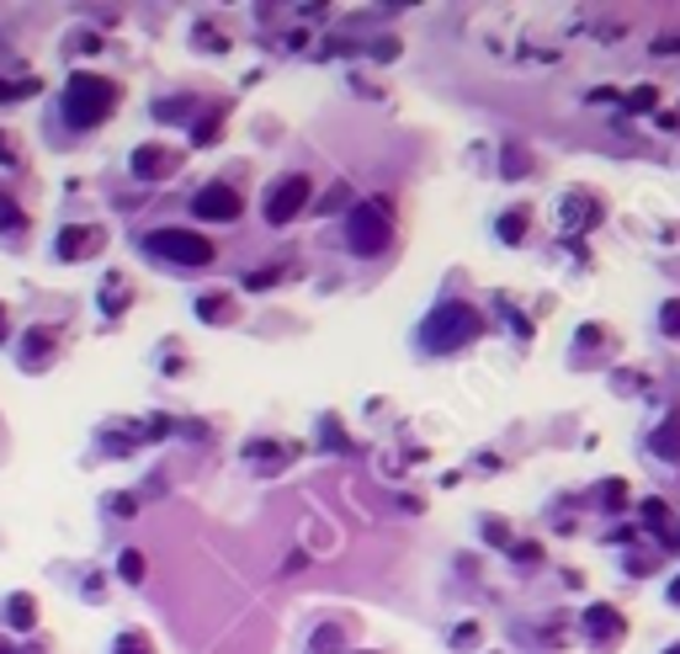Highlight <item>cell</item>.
<instances>
[{"label": "cell", "mask_w": 680, "mask_h": 654, "mask_svg": "<svg viewBox=\"0 0 680 654\" xmlns=\"http://www.w3.org/2000/svg\"><path fill=\"white\" fill-rule=\"evenodd\" d=\"M654 447L664 453V458H680V415H670V420H664V432L654 436Z\"/></svg>", "instance_id": "obj_14"}, {"label": "cell", "mask_w": 680, "mask_h": 654, "mask_svg": "<svg viewBox=\"0 0 680 654\" xmlns=\"http://www.w3.org/2000/svg\"><path fill=\"white\" fill-rule=\"evenodd\" d=\"M584 628H590L596 644H611V638H622V617H617L611 606H590V612H584Z\"/></svg>", "instance_id": "obj_8"}, {"label": "cell", "mask_w": 680, "mask_h": 654, "mask_svg": "<svg viewBox=\"0 0 680 654\" xmlns=\"http://www.w3.org/2000/svg\"><path fill=\"white\" fill-rule=\"evenodd\" d=\"M628 107H632V112H649V107H654V91H649V86H643V91H632Z\"/></svg>", "instance_id": "obj_23"}, {"label": "cell", "mask_w": 680, "mask_h": 654, "mask_svg": "<svg viewBox=\"0 0 680 654\" xmlns=\"http://www.w3.org/2000/svg\"><path fill=\"white\" fill-rule=\"evenodd\" d=\"M346 650V633L336 628V623H324V628L314 633V644H309V654H340Z\"/></svg>", "instance_id": "obj_12"}, {"label": "cell", "mask_w": 680, "mask_h": 654, "mask_svg": "<svg viewBox=\"0 0 680 654\" xmlns=\"http://www.w3.org/2000/svg\"><path fill=\"white\" fill-rule=\"evenodd\" d=\"M27 351H32V357H49V351H53V330H32V336H27Z\"/></svg>", "instance_id": "obj_20"}, {"label": "cell", "mask_w": 680, "mask_h": 654, "mask_svg": "<svg viewBox=\"0 0 680 654\" xmlns=\"http://www.w3.org/2000/svg\"><path fill=\"white\" fill-rule=\"evenodd\" d=\"M118 654H154V650H149L144 633H122V638H118Z\"/></svg>", "instance_id": "obj_19"}, {"label": "cell", "mask_w": 680, "mask_h": 654, "mask_svg": "<svg viewBox=\"0 0 680 654\" xmlns=\"http://www.w3.org/2000/svg\"><path fill=\"white\" fill-rule=\"evenodd\" d=\"M219 112H213V118L208 122H197V133H192V145H219Z\"/></svg>", "instance_id": "obj_18"}, {"label": "cell", "mask_w": 680, "mask_h": 654, "mask_svg": "<svg viewBox=\"0 0 680 654\" xmlns=\"http://www.w3.org/2000/svg\"><path fill=\"white\" fill-rule=\"evenodd\" d=\"M282 277H288V267L277 261V267H267V271H250V277H244V288H250V293H256V288H277Z\"/></svg>", "instance_id": "obj_16"}, {"label": "cell", "mask_w": 680, "mask_h": 654, "mask_svg": "<svg viewBox=\"0 0 680 654\" xmlns=\"http://www.w3.org/2000/svg\"><path fill=\"white\" fill-rule=\"evenodd\" d=\"M118 575H122L128 585H133V581H144V554H139V548H128V554L118 558Z\"/></svg>", "instance_id": "obj_15"}, {"label": "cell", "mask_w": 680, "mask_h": 654, "mask_svg": "<svg viewBox=\"0 0 680 654\" xmlns=\"http://www.w3.org/2000/svg\"><path fill=\"white\" fill-rule=\"evenodd\" d=\"M170 166H176V160H170L166 145H139V149H133V176H139V181L170 176Z\"/></svg>", "instance_id": "obj_7"}, {"label": "cell", "mask_w": 680, "mask_h": 654, "mask_svg": "<svg viewBox=\"0 0 680 654\" xmlns=\"http://www.w3.org/2000/svg\"><path fill=\"white\" fill-rule=\"evenodd\" d=\"M112 107H118V86L107 75H70V86H64V122L70 128H97Z\"/></svg>", "instance_id": "obj_1"}, {"label": "cell", "mask_w": 680, "mask_h": 654, "mask_svg": "<svg viewBox=\"0 0 680 654\" xmlns=\"http://www.w3.org/2000/svg\"><path fill=\"white\" fill-rule=\"evenodd\" d=\"M643 522H654V527H664V522H670V511L659 506V501H649V506H643Z\"/></svg>", "instance_id": "obj_22"}, {"label": "cell", "mask_w": 680, "mask_h": 654, "mask_svg": "<svg viewBox=\"0 0 680 654\" xmlns=\"http://www.w3.org/2000/svg\"><path fill=\"white\" fill-rule=\"evenodd\" d=\"M670 602H680V581H676V585H670Z\"/></svg>", "instance_id": "obj_26"}, {"label": "cell", "mask_w": 680, "mask_h": 654, "mask_svg": "<svg viewBox=\"0 0 680 654\" xmlns=\"http://www.w3.org/2000/svg\"><path fill=\"white\" fill-rule=\"evenodd\" d=\"M122 293H128V283L112 271V277L101 283V309H107V315H122Z\"/></svg>", "instance_id": "obj_13"}, {"label": "cell", "mask_w": 680, "mask_h": 654, "mask_svg": "<svg viewBox=\"0 0 680 654\" xmlns=\"http://www.w3.org/2000/svg\"><path fill=\"white\" fill-rule=\"evenodd\" d=\"M144 250L154 261H170V267L181 271H197V267H213V240L208 235H197V229H154L144 240Z\"/></svg>", "instance_id": "obj_2"}, {"label": "cell", "mask_w": 680, "mask_h": 654, "mask_svg": "<svg viewBox=\"0 0 680 654\" xmlns=\"http://www.w3.org/2000/svg\"><path fill=\"white\" fill-rule=\"evenodd\" d=\"M97 245H101V235H91V229H64V235H59V256L74 261V256H86V250H97Z\"/></svg>", "instance_id": "obj_9"}, {"label": "cell", "mask_w": 680, "mask_h": 654, "mask_svg": "<svg viewBox=\"0 0 680 654\" xmlns=\"http://www.w3.org/2000/svg\"><path fill=\"white\" fill-rule=\"evenodd\" d=\"M309 197H314L309 176H282V181L267 192V202H261V208H267V224H277V229H282V224H292V218L309 208Z\"/></svg>", "instance_id": "obj_5"}, {"label": "cell", "mask_w": 680, "mask_h": 654, "mask_svg": "<svg viewBox=\"0 0 680 654\" xmlns=\"http://www.w3.org/2000/svg\"><path fill=\"white\" fill-rule=\"evenodd\" d=\"M521 224H527V214H506L500 218V240H521Z\"/></svg>", "instance_id": "obj_21"}, {"label": "cell", "mask_w": 680, "mask_h": 654, "mask_svg": "<svg viewBox=\"0 0 680 654\" xmlns=\"http://www.w3.org/2000/svg\"><path fill=\"white\" fill-rule=\"evenodd\" d=\"M6 623H11V628H32V623H38V612H32V596H27V591H17V596L6 602Z\"/></svg>", "instance_id": "obj_10"}, {"label": "cell", "mask_w": 680, "mask_h": 654, "mask_svg": "<svg viewBox=\"0 0 680 654\" xmlns=\"http://www.w3.org/2000/svg\"><path fill=\"white\" fill-rule=\"evenodd\" d=\"M479 325H484V319L473 315V304H441L437 315L420 325V340H426L431 351H458V346H468V340L479 336Z\"/></svg>", "instance_id": "obj_4"}, {"label": "cell", "mask_w": 680, "mask_h": 654, "mask_svg": "<svg viewBox=\"0 0 680 654\" xmlns=\"http://www.w3.org/2000/svg\"><path fill=\"white\" fill-rule=\"evenodd\" d=\"M393 240V214L389 202H378V197H367V202H357L351 208V218H346V245L357 250V256H383Z\"/></svg>", "instance_id": "obj_3"}, {"label": "cell", "mask_w": 680, "mask_h": 654, "mask_svg": "<svg viewBox=\"0 0 680 654\" xmlns=\"http://www.w3.org/2000/svg\"><path fill=\"white\" fill-rule=\"evenodd\" d=\"M0 654H17V650H11V644H0Z\"/></svg>", "instance_id": "obj_27"}, {"label": "cell", "mask_w": 680, "mask_h": 654, "mask_svg": "<svg viewBox=\"0 0 680 654\" xmlns=\"http://www.w3.org/2000/svg\"><path fill=\"white\" fill-rule=\"evenodd\" d=\"M11 336V319H6V309H0V340Z\"/></svg>", "instance_id": "obj_25"}, {"label": "cell", "mask_w": 680, "mask_h": 654, "mask_svg": "<svg viewBox=\"0 0 680 654\" xmlns=\"http://www.w3.org/2000/svg\"><path fill=\"white\" fill-rule=\"evenodd\" d=\"M664 330H670V336H680V304H664Z\"/></svg>", "instance_id": "obj_24"}, {"label": "cell", "mask_w": 680, "mask_h": 654, "mask_svg": "<svg viewBox=\"0 0 680 654\" xmlns=\"http://www.w3.org/2000/svg\"><path fill=\"white\" fill-rule=\"evenodd\" d=\"M197 319H208V325H223V319H229V298H223V293H208V298H197Z\"/></svg>", "instance_id": "obj_11"}, {"label": "cell", "mask_w": 680, "mask_h": 654, "mask_svg": "<svg viewBox=\"0 0 680 654\" xmlns=\"http://www.w3.org/2000/svg\"><path fill=\"white\" fill-rule=\"evenodd\" d=\"M676 654H680V650H676Z\"/></svg>", "instance_id": "obj_28"}, {"label": "cell", "mask_w": 680, "mask_h": 654, "mask_svg": "<svg viewBox=\"0 0 680 654\" xmlns=\"http://www.w3.org/2000/svg\"><path fill=\"white\" fill-rule=\"evenodd\" d=\"M192 214H197V218H213V224H229V218H240V214H244V197L234 192V187L213 181V187H202V192L192 197Z\"/></svg>", "instance_id": "obj_6"}, {"label": "cell", "mask_w": 680, "mask_h": 654, "mask_svg": "<svg viewBox=\"0 0 680 654\" xmlns=\"http://www.w3.org/2000/svg\"><path fill=\"white\" fill-rule=\"evenodd\" d=\"M27 218H22V208H17V202H11V197L0 192V229H22Z\"/></svg>", "instance_id": "obj_17"}]
</instances>
